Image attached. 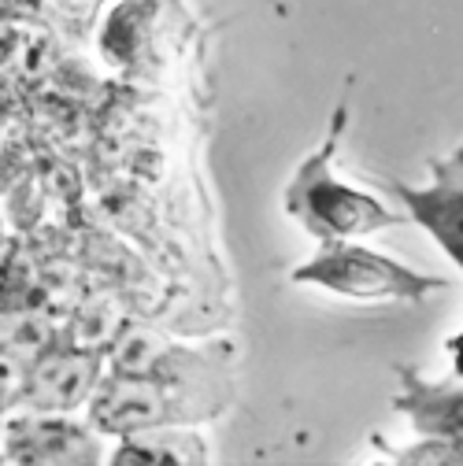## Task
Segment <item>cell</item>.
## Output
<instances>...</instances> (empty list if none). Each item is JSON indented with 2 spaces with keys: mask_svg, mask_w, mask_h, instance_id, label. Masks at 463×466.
Returning <instances> with one entry per match:
<instances>
[{
  "mask_svg": "<svg viewBox=\"0 0 463 466\" xmlns=\"http://www.w3.org/2000/svg\"><path fill=\"white\" fill-rule=\"evenodd\" d=\"M345 130V104L334 111L326 141L297 167V174L285 186V215L301 222L319 241H356L367 233H382L404 226L408 215L393 211L375 193H364L334 174V156Z\"/></svg>",
  "mask_w": 463,
  "mask_h": 466,
  "instance_id": "1",
  "label": "cell"
},
{
  "mask_svg": "<svg viewBox=\"0 0 463 466\" xmlns=\"http://www.w3.org/2000/svg\"><path fill=\"white\" fill-rule=\"evenodd\" d=\"M319 245L323 248L304 267L289 274L297 285H315L356 304H393V300L408 304L448 285L445 278L419 274L416 267L382 256L375 248H364L356 241H319Z\"/></svg>",
  "mask_w": 463,
  "mask_h": 466,
  "instance_id": "2",
  "label": "cell"
},
{
  "mask_svg": "<svg viewBox=\"0 0 463 466\" xmlns=\"http://www.w3.org/2000/svg\"><path fill=\"white\" fill-rule=\"evenodd\" d=\"M430 170H434L430 186H419V189L404 186L396 178H375V182L404 200L408 218L430 233L437 248L463 274V145L448 159H434Z\"/></svg>",
  "mask_w": 463,
  "mask_h": 466,
  "instance_id": "3",
  "label": "cell"
},
{
  "mask_svg": "<svg viewBox=\"0 0 463 466\" xmlns=\"http://www.w3.org/2000/svg\"><path fill=\"white\" fill-rule=\"evenodd\" d=\"M412 392L400 396L396 407L400 411L412 415V426L423 433V437H437V441H448V444H459L463 448V389H452V385H427V381H412Z\"/></svg>",
  "mask_w": 463,
  "mask_h": 466,
  "instance_id": "4",
  "label": "cell"
},
{
  "mask_svg": "<svg viewBox=\"0 0 463 466\" xmlns=\"http://www.w3.org/2000/svg\"><path fill=\"white\" fill-rule=\"evenodd\" d=\"M448 360H452V370H456V378H463V333L448 340Z\"/></svg>",
  "mask_w": 463,
  "mask_h": 466,
  "instance_id": "5",
  "label": "cell"
}]
</instances>
